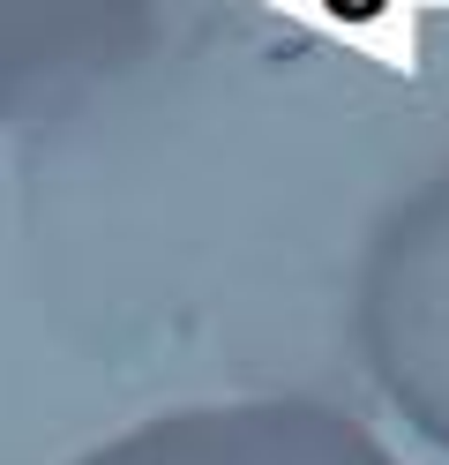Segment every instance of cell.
I'll return each instance as SVG.
<instances>
[{
    "label": "cell",
    "mask_w": 449,
    "mask_h": 465,
    "mask_svg": "<svg viewBox=\"0 0 449 465\" xmlns=\"http://www.w3.org/2000/svg\"><path fill=\"white\" fill-rule=\"evenodd\" d=\"M150 45L158 0H0V128L83 105Z\"/></svg>",
    "instance_id": "3957f363"
},
{
    "label": "cell",
    "mask_w": 449,
    "mask_h": 465,
    "mask_svg": "<svg viewBox=\"0 0 449 465\" xmlns=\"http://www.w3.org/2000/svg\"><path fill=\"white\" fill-rule=\"evenodd\" d=\"M75 465H405V458L322 398H225L158 413L83 450Z\"/></svg>",
    "instance_id": "7a4b0ae2"
},
{
    "label": "cell",
    "mask_w": 449,
    "mask_h": 465,
    "mask_svg": "<svg viewBox=\"0 0 449 465\" xmlns=\"http://www.w3.org/2000/svg\"><path fill=\"white\" fill-rule=\"evenodd\" d=\"M352 338L389 413L449 450V165L375 218L352 293Z\"/></svg>",
    "instance_id": "6da1fadb"
}]
</instances>
